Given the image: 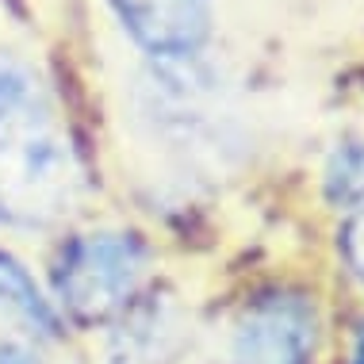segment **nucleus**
Instances as JSON below:
<instances>
[{
    "instance_id": "10",
    "label": "nucleus",
    "mask_w": 364,
    "mask_h": 364,
    "mask_svg": "<svg viewBox=\"0 0 364 364\" xmlns=\"http://www.w3.org/2000/svg\"><path fill=\"white\" fill-rule=\"evenodd\" d=\"M0 364H46V357L27 341H0Z\"/></svg>"
},
{
    "instance_id": "6",
    "label": "nucleus",
    "mask_w": 364,
    "mask_h": 364,
    "mask_svg": "<svg viewBox=\"0 0 364 364\" xmlns=\"http://www.w3.org/2000/svg\"><path fill=\"white\" fill-rule=\"evenodd\" d=\"M0 307L12 311L19 322H27V326L35 333H43V338H58L54 307L43 299V291H38V284L31 280V272L4 250H0Z\"/></svg>"
},
{
    "instance_id": "9",
    "label": "nucleus",
    "mask_w": 364,
    "mask_h": 364,
    "mask_svg": "<svg viewBox=\"0 0 364 364\" xmlns=\"http://www.w3.org/2000/svg\"><path fill=\"white\" fill-rule=\"evenodd\" d=\"M341 245H346V257L353 264V272L364 280V211L346 226V238H341Z\"/></svg>"
},
{
    "instance_id": "1",
    "label": "nucleus",
    "mask_w": 364,
    "mask_h": 364,
    "mask_svg": "<svg viewBox=\"0 0 364 364\" xmlns=\"http://www.w3.org/2000/svg\"><path fill=\"white\" fill-rule=\"evenodd\" d=\"M81 169L46 107L0 119V223L43 230L73 211Z\"/></svg>"
},
{
    "instance_id": "11",
    "label": "nucleus",
    "mask_w": 364,
    "mask_h": 364,
    "mask_svg": "<svg viewBox=\"0 0 364 364\" xmlns=\"http://www.w3.org/2000/svg\"><path fill=\"white\" fill-rule=\"evenodd\" d=\"M353 364H364V322L357 330V341H353Z\"/></svg>"
},
{
    "instance_id": "2",
    "label": "nucleus",
    "mask_w": 364,
    "mask_h": 364,
    "mask_svg": "<svg viewBox=\"0 0 364 364\" xmlns=\"http://www.w3.org/2000/svg\"><path fill=\"white\" fill-rule=\"evenodd\" d=\"M146 280V250L134 234L100 230L65 245L54 269L58 303L77 322H107L134 303Z\"/></svg>"
},
{
    "instance_id": "8",
    "label": "nucleus",
    "mask_w": 364,
    "mask_h": 364,
    "mask_svg": "<svg viewBox=\"0 0 364 364\" xmlns=\"http://www.w3.org/2000/svg\"><path fill=\"white\" fill-rule=\"evenodd\" d=\"M38 81L35 73L27 70L19 58L0 54V119L16 112H27V107H38Z\"/></svg>"
},
{
    "instance_id": "4",
    "label": "nucleus",
    "mask_w": 364,
    "mask_h": 364,
    "mask_svg": "<svg viewBox=\"0 0 364 364\" xmlns=\"http://www.w3.org/2000/svg\"><path fill=\"white\" fill-rule=\"evenodd\" d=\"M123 31L157 58H192L211 35L215 0H107Z\"/></svg>"
},
{
    "instance_id": "7",
    "label": "nucleus",
    "mask_w": 364,
    "mask_h": 364,
    "mask_svg": "<svg viewBox=\"0 0 364 364\" xmlns=\"http://www.w3.org/2000/svg\"><path fill=\"white\" fill-rule=\"evenodd\" d=\"M322 188H326V200L333 208L364 211V142H346L333 150Z\"/></svg>"
},
{
    "instance_id": "5",
    "label": "nucleus",
    "mask_w": 364,
    "mask_h": 364,
    "mask_svg": "<svg viewBox=\"0 0 364 364\" xmlns=\"http://www.w3.org/2000/svg\"><path fill=\"white\" fill-rule=\"evenodd\" d=\"M188 322L173 303L127 307L123 322L107 338V364H184Z\"/></svg>"
},
{
    "instance_id": "3",
    "label": "nucleus",
    "mask_w": 364,
    "mask_h": 364,
    "mask_svg": "<svg viewBox=\"0 0 364 364\" xmlns=\"http://www.w3.org/2000/svg\"><path fill=\"white\" fill-rule=\"evenodd\" d=\"M318 311L307 295H269L242 311L230 330L226 364H311Z\"/></svg>"
}]
</instances>
